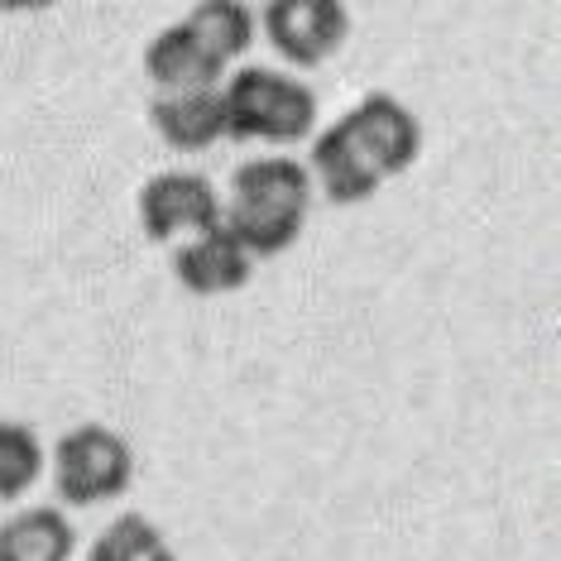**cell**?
<instances>
[{
    "label": "cell",
    "mask_w": 561,
    "mask_h": 561,
    "mask_svg": "<svg viewBox=\"0 0 561 561\" xmlns=\"http://www.w3.org/2000/svg\"><path fill=\"white\" fill-rule=\"evenodd\" d=\"M312 211V178L298 159L264 154L231 173V193L221 197V226L250 260H274L298 245Z\"/></svg>",
    "instance_id": "cell-1"
},
{
    "label": "cell",
    "mask_w": 561,
    "mask_h": 561,
    "mask_svg": "<svg viewBox=\"0 0 561 561\" xmlns=\"http://www.w3.org/2000/svg\"><path fill=\"white\" fill-rule=\"evenodd\" d=\"M226 139H260V145L288 149L317 135V92L293 72L250 68L226 72L221 82Z\"/></svg>",
    "instance_id": "cell-2"
},
{
    "label": "cell",
    "mask_w": 561,
    "mask_h": 561,
    "mask_svg": "<svg viewBox=\"0 0 561 561\" xmlns=\"http://www.w3.org/2000/svg\"><path fill=\"white\" fill-rule=\"evenodd\" d=\"M54 490L62 504L72 508H92V504H111L121 500L135 484V451L116 427L106 423H82L68 427L54 442Z\"/></svg>",
    "instance_id": "cell-3"
},
{
    "label": "cell",
    "mask_w": 561,
    "mask_h": 561,
    "mask_svg": "<svg viewBox=\"0 0 561 561\" xmlns=\"http://www.w3.org/2000/svg\"><path fill=\"white\" fill-rule=\"evenodd\" d=\"M264 24V39L293 68H322L351 39V5L341 0H270L254 15Z\"/></svg>",
    "instance_id": "cell-4"
},
{
    "label": "cell",
    "mask_w": 561,
    "mask_h": 561,
    "mask_svg": "<svg viewBox=\"0 0 561 561\" xmlns=\"http://www.w3.org/2000/svg\"><path fill=\"white\" fill-rule=\"evenodd\" d=\"M139 226L154 245H178V240L221 226V193L211 187V178L193 169L154 173L139 187Z\"/></svg>",
    "instance_id": "cell-5"
},
{
    "label": "cell",
    "mask_w": 561,
    "mask_h": 561,
    "mask_svg": "<svg viewBox=\"0 0 561 561\" xmlns=\"http://www.w3.org/2000/svg\"><path fill=\"white\" fill-rule=\"evenodd\" d=\"M341 130L355 139V149L369 159V169L385 178V183L408 173L417 163V154H423V121L389 92H369L365 101H355L346 116H341Z\"/></svg>",
    "instance_id": "cell-6"
},
{
    "label": "cell",
    "mask_w": 561,
    "mask_h": 561,
    "mask_svg": "<svg viewBox=\"0 0 561 561\" xmlns=\"http://www.w3.org/2000/svg\"><path fill=\"white\" fill-rule=\"evenodd\" d=\"M254 274V260L231 240L226 226H211L202 236H187L173 245V278L197 298H226L240 293Z\"/></svg>",
    "instance_id": "cell-7"
},
{
    "label": "cell",
    "mask_w": 561,
    "mask_h": 561,
    "mask_svg": "<svg viewBox=\"0 0 561 561\" xmlns=\"http://www.w3.org/2000/svg\"><path fill=\"white\" fill-rule=\"evenodd\" d=\"M145 78L163 92H211L226 82V62L187 24H169L145 44Z\"/></svg>",
    "instance_id": "cell-8"
},
{
    "label": "cell",
    "mask_w": 561,
    "mask_h": 561,
    "mask_svg": "<svg viewBox=\"0 0 561 561\" xmlns=\"http://www.w3.org/2000/svg\"><path fill=\"white\" fill-rule=\"evenodd\" d=\"M308 178H312V193L322 187L327 202H336V207H355V202H369L385 187V178L369 169V159L355 149V139L336 125H327V130L312 135V154H308Z\"/></svg>",
    "instance_id": "cell-9"
},
{
    "label": "cell",
    "mask_w": 561,
    "mask_h": 561,
    "mask_svg": "<svg viewBox=\"0 0 561 561\" xmlns=\"http://www.w3.org/2000/svg\"><path fill=\"white\" fill-rule=\"evenodd\" d=\"M149 125L178 154H202L216 139H226V106L221 87L211 92H163L149 101Z\"/></svg>",
    "instance_id": "cell-10"
},
{
    "label": "cell",
    "mask_w": 561,
    "mask_h": 561,
    "mask_svg": "<svg viewBox=\"0 0 561 561\" xmlns=\"http://www.w3.org/2000/svg\"><path fill=\"white\" fill-rule=\"evenodd\" d=\"M78 528L62 508L34 504L0 523V561H72Z\"/></svg>",
    "instance_id": "cell-11"
},
{
    "label": "cell",
    "mask_w": 561,
    "mask_h": 561,
    "mask_svg": "<svg viewBox=\"0 0 561 561\" xmlns=\"http://www.w3.org/2000/svg\"><path fill=\"white\" fill-rule=\"evenodd\" d=\"M187 30L197 34L202 44L211 48L216 58L231 68V58H245L250 44H254V10L240 5V0H202V5L187 10Z\"/></svg>",
    "instance_id": "cell-12"
},
{
    "label": "cell",
    "mask_w": 561,
    "mask_h": 561,
    "mask_svg": "<svg viewBox=\"0 0 561 561\" xmlns=\"http://www.w3.org/2000/svg\"><path fill=\"white\" fill-rule=\"evenodd\" d=\"M44 466H48V451L39 432L30 423H5L0 417V500L5 504L24 500L44 480Z\"/></svg>",
    "instance_id": "cell-13"
},
{
    "label": "cell",
    "mask_w": 561,
    "mask_h": 561,
    "mask_svg": "<svg viewBox=\"0 0 561 561\" xmlns=\"http://www.w3.org/2000/svg\"><path fill=\"white\" fill-rule=\"evenodd\" d=\"M163 547L169 542H163L159 523L149 514H121L92 538L87 561H149L154 552H163Z\"/></svg>",
    "instance_id": "cell-14"
},
{
    "label": "cell",
    "mask_w": 561,
    "mask_h": 561,
    "mask_svg": "<svg viewBox=\"0 0 561 561\" xmlns=\"http://www.w3.org/2000/svg\"><path fill=\"white\" fill-rule=\"evenodd\" d=\"M149 561H178V557L169 552V547H163V552H154V557H149Z\"/></svg>",
    "instance_id": "cell-15"
}]
</instances>
